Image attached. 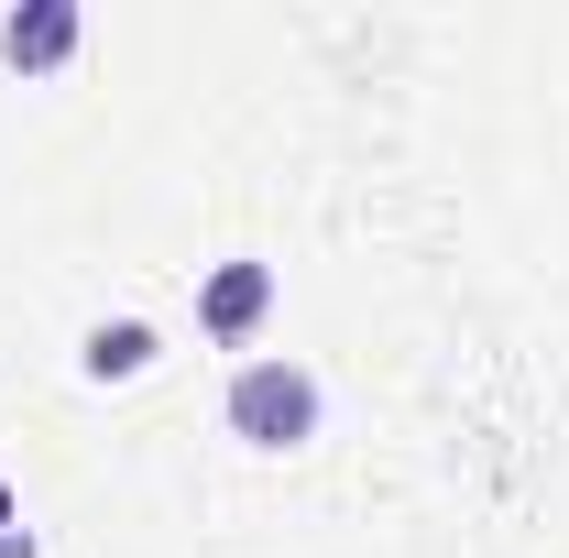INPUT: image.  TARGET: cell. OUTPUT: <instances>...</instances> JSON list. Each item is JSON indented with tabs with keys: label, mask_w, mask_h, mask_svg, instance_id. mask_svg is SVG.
I'll use <instances>...</instances> for the list:
<instances>
[{
	"label": "cell",
	"mask_w": 569,
	"mask_h": 558,
	"mask_svg": "<svg viewBox=\"0 0 569 558\" xmlns=\"http://www.w3.org/2000/svg\"><path fill=\"white\" fill-rule=\"evenodd\" d=\"M263 318H274V263L241 252V263H219V275L198 285V329H209V340H252Z\"/></svg>",
	"instance_id": "obj_2"
},
{
	"label": "cell",
	"mask_w": 569,
	"mask_h": 558,
	"mask_svg": "<svg viewBox=\"0 0 569 558\" xmlns=\"http://www.w3.org/2000/svg\"><path fill=\"white\" fill-rule=\"evenodd\" d=\"M230 427L252 449H307L318 438V372L307 361H241L230 372Z\"/></svg>",
	"instance_id": "obj_1"
},
{
	"label": "cell",
	"mask_w": 569,
	"mask_h": 558,
	"mask_svg": "<svg viewBox=\"0 0 569 558\" xmlns=\"http://www.w3.org/2000/svg\"><path fill=\"white\" fill-rule=\"evenodd\" d=\"M11 526H22V515H11V482H0V537H11Z\"/></svg>",
	"instance_id": "obj_6"
},
{
	"label": "cell",
	"mask_w": 569,
	"mask_h": 558,
	"mask_svg": "<svg viewBox=\"0 0 569 558\" xmlns=\"http://www.w3.org/2000/svg\"><path fill=\"white\" fill-rule=\"evenodd\" d=\"M77 361H88V383H132L142 361H153V329H142V318H99Z\"/></svg>",
	"instance_id": "obj_4"
},
{
	"label": "cell",
	"mask_w": 569,
	"mask_h": 558,
	"mask_svg": "<svg viewBox=\"0 0 569 558\" xmlns=\"http://www.w3.org/2000/svg\"><path fill=\"white\" fill-rule=\"evenodd\" d=\"M0 56H11V67H67L77 56V0H22V11L0 22Z\"/></svg>",
	"instance_id": "obj_3"
},
{
	"label": "cell",
	"mask_w": 569,
	"mask_h": 558,
	"mask_svg": "<svg viewBox=\"0 0 569 558\" xmlns=\"http://www.w3.org/2000/svg\"><path fill=\"white\" fill-rule=\"evenodd\" d=\"M0 558H33V537H22V526H11V537H0Z\"/></svg>",
	"instance_id": "obj_5"
}]
</instances>
